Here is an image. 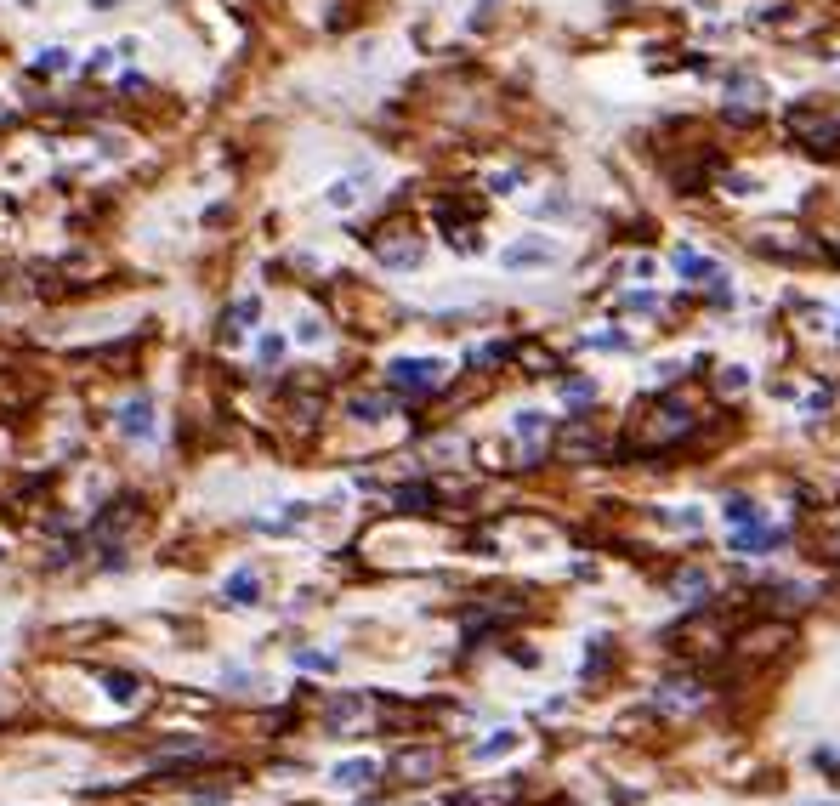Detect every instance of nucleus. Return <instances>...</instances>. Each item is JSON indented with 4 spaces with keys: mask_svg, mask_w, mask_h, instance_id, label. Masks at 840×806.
<instances>
[{
    "mask_svg": "<svg viewBox=\"0 0 840 806\" xmlns=\"http://www.w3.org/2000/svg\"><path fill=\"white\" fill-rule=\"evenodd\" d=\"M500 262H506V267H545V262H557V245H540V239H528V245L500 250Z\"/></svg>",
    "mask_w": 840,
    "mask_h": 806,
    "instance_id": "nucleus-4",
    "label": "nucleus"
},
{
    "mask_svg": "<svg viewBox=\"0 0 840 806\" xmlns=\"http://www.w3.org/2000/svg\"><path fill=\"white\" fill-rule=\"evenodd\" d=\"M392 772H398L403 784H426L438 772V750H398L392 755Z\"/></svg>",
    "mask_w": 840,
    "mask_h": 806,
    "instance_id": "nucleus-3",
    "label": "nucleus"
},
{
    "mask_svg": "<svg viewBox=\"0 0 840 806\" xmlns=\"http://www.w3.org/2000/svg\"><path fill=\"white\" fill-rule=\"evenodd\" d=\"M279 352H284L279 335H262V364H279Z\"/></svg>",
    "mask_w": 840,
    "mask_h": 806,
    "instance_id": "nucleus-16",
    "label": "nucleus"
},
{
    "mask_svg": "<svg viewBox=\"0 0 840 806\" xmlns=\"http://www.w3.org/2000/svg\"><path fill=\"white\" fill-rule=\"evenodd\" d=\"M352 415H358V421H381L386 403L381 398H352Z\"/></svg>",
    "mask_w": 840,
    "mask_h": 806,
    "instance_id": "nucleus-15",
    "label": "nucleus"
},
{
    "mask_svg": "<svg viewBox=\"0 0 840 806\" xmlns=\"http://www.w3.org/2000/svg\"><path fill=\"white\" fill-rule=\"evenodd\" d=\"M369 778H375V761H341V767H335V784L341 789H364Z\"/></svg>",
    "mask_w": 840,
    "mask_h": 806,
    "instance_id": "nucleus-9",
    "label": "nucleus"
},
{
    "mask_svg": "<svg viewBox=\"0 0 840 806\" xmlns=\"http://www.w3.org/2000/svg\"><path fill=\"white\" fill-rule=\"evenodd\" d=\"M358 193H364V176H341V182L324 193V199H330L335 211H347V205H358Z\"/></svg>",
    "mask_w": 840,
    "mask_h": 806,
    "instance_id": "nucleus-10",
    "label": "nucleus"
},
{
    "mask_svg": "<svg viewBox=\"0 0 840 806\" xmlns=\"http://www.w3.org/2000/svg\"><path fill=\"white\" fill-rule=\"evenodd\" d=\"M256 596H262V579L250 574V568H239V574L228 579V602H239V608H250Z\"/></svg>",
    "mask_w": 840,
    "mask_h": 806,
    "instance_id": "nucleus-8",
    "label": "nucleus"
},
{
    "mask_svg": "<svg viewBox=\"0 0 840 806\" xmlns=\"http://www.w3.org/2000/svg\"><path fill=\"white\" fill-rule=\"evenodd\" d=\"M57 69H69V52H63V46H46V52L35 57V74H57Z\"/></svg>",
    "mask_w": 840,
    "mask_h": 806,
    "instance_id": "nucleus-14",
    "label": "nucleus"
},
{
    "mask_svg": "<svg viewBox=\"0 0 840 806\" xmlns=\"http://www.w3.org/2000/svg\"><path fill=\"white\" fill-rule=\"evenodd\" d=\"M676 267H682V273H687V279H699V284H716V290H721V267L716 262H710V256H693V250H676Z\"/></svg>",
    "mask_w": 840,
    "mask_h": 806,
    "instance_id": "nucleus-6",
    "label": "nucleus"
},
{
    "mask_svg": "<svg viewBox=\"0 0 840 806\" xmlns=\"http://www.w3.org/2000/svg\"><path fill=\"white\" fill-rule=\"evenodd\" d=\"M103 682H108V693H114L120 704H137V699H142V682H137V676H120V670H114V676H103Z\"/></svg>",
    "mask_w": 840,
    "mask_h": 806,
    "instance_id": "nucleus-12",
    "label": "nucleus"
},
{
    "mask_svg": "<svg viewBox=\"0 0 840 806\" xmlns=\"http://www.w3.org/2000/svg\"><path fill=\"white\" fill-rule=\"evenodd\" d=\"M687 432H693V415H687L682 403H659V409H648V421H642V432H636V449H670V443H682Z\"/></svg>",
    "mask_w": 840,
    "mask_h": 806,
    "instance_id": "nucleus-1",
    "label": "nucleus"
},
{
    "mask_svg": "<svg viewBox=\"0 0 840 806\" xmlns=\"http://www.w3.org/2000/svg\"><path fill=\"white\" fill-rule=\"evenodd\" d=\"M256 313H262V301H256V296L233 301V307H228V330H250V324H256Z\"/></svg>",
    "mask_w": 840,
    "mask_h": 806,
    "instance_id": "nucleus-11",
    "label": "nucleus"
},
{
    "mask_svg": "<svg viewBox=\"0 0 840 806\" xmlns=\"http://www.w3.org/2000/svg\"><path fill=\"white\" fill-rule=\"evenodd\" d=\"M778 545V528H761V523H750L744 534H738V551L744 557H761V551H772Z\"/></svg>",
    "mask_w": 840,
    "mask_h": 806,
    "instance_id": "nucleus-7",
    "label": "nucleus"
},
{
    "mask_svg": "<svg viewBox=\"0 0 840 806\" xmlns=\"http://www.w3.org/2000/svg\"><path fill=\"white\" fill-rule=\"evenodd\" d=\"M386 386H392V392H409V398H426V392L443 386V364L438 358H398V364L386 369Z\"/></svg>",
    "mask_w": 840,
    "mask_h": 806,
    "instance_id": "nucleus-2",
    "label": "nucleus"
},
{
    "mask_svg": "<svg viewBox=\"0 0 840 806\" xmlns=\"http://www.w3.org/2000/svg\"><path fill=\"white\" fill-rule=\"evenodd\" d=\"M120 432L125 438H148V432H154V403L148 398H131L120 409Z\"/></svg>",
    "mask_w": 840,
    "mask_h": 806,
    "instance_id": "nucleus-5",
    "label": "nucleus"
},
{
    "mask_svg": "<svg viewBox=\"0 0 840 806\" xmlns=\"http://www.w3.org/2000/svg\"><path fill=\"white\" fill-rule=\"evenodd\" d=\"M477 6H483V12H489V6H500V0H477Z\"/></svg>",
    "mask_w": 840,
    "mask_h": 806,
    "instance_id": "nucleus-17",
    "label": "nucleus"
},
{
    "mask_svg": "<svg viewBox=\"0 0 840 806\" xmlns=\"http://www.w3.org/2000/svg\"><path fill=\"white\" fill-rule=\"evenodd\" d=\"M727 523H761V506L738 494V500H727Z\"/></svg>",
    "mask_w": 840,
    "mask_h": 806,
    "instance_id": "nucleus-13",
    "label": "nucleus"
}]
</instances>
